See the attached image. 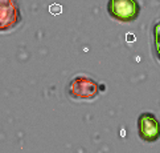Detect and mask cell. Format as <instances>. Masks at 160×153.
Listing matches in <instances>:
<instances>
[{
  "mask_svg": "<svg viewBox=\"0 0 160 153\" xmlns=\"http://www.w3.org/2000/svg\"><path fill=\"white\" fill-rule=\"evenodd\" d=\"M21 21V12L16 1L0 0V32L11 31Z\"/></svg>",
  "mask_w": 160,
  "mask_h": 153,
  "instance_id": "3957f363",
  "label": "cell"
},
{
  "mask_svg": "<svg viewBox=\"0 0 160 153\" xmlns=\"http://www.w3.org/2000/svg\"><path fill=\"white\" fill-rule=\"evenodd\" d=\"M68 93L75 100H93L99 93V85L90 77L75 76L68 85Z\"/></svg>",
  "mask_w": 160,
  "mask_h": 153,
  "instance_id": "6da1fadb",
  "label": "cell"
},
{
  "mask_svg": "<svg viewBox=\"0 0 160 153\" xmlns=\"http://www.w3.org/2000/svg\"><path fill=\"white\" fill-rule=\"evenodd\" d=\"M138 132L146 143H155L159 140V120L150 112L142 113L138 120Z\"/></svg>",
  "mask_w": 160,
  "mask_h": 153,
  "instance_id": "277c9868",
  "label": "cell"
},
{
  "mask_svg": "<svg viewBox=\"0 0 160 153\" xmlns=\"http://www.w3.org/2000/svg\"><path fill=\"white\" fill-rule=\"evenodd\" d=\"M107 11L111 18L122 23H130L139 18L140 5L135 0H110Z\"/></svg>",
  "mask_w": 160,
  "mask_h": 153,
  "instance_id": "7a4b0ae2",
  "label": "cell"
},
{
  "mask_svg": "<svg viewBox=\"0 0 160 153\" xmlns=\"http://www.w3.org/2000/svg\"><path fill=\"white\" fill-rule=\"evenodd\" d=\"M105 89H106L105 85H99V90H105Z\"/></svg>",
  "mask_w": 160,
  "mask_h": 153,
  "instance_id": "52a82bcc",
  "label": "cell"
},
{
  "mask_svg": "<svg viewBox=\"0 0 160 153\" xmlns=\"http://www.w3.org/2000/svg\"><path fill=\"white\" fill-rule=\"evenodd\" d=\"M49 12L53 15H60L62 12V7L60 4H52L50 7H49Z\"/></svg>",
  "mask_w": 160,
  "mask_h": 153,
  "instance_id": "5b68a950",
  "label": "cell"
},
{
  "mask_svg": "<svg viewBox=\"0 0 160 153\" xmlns=\"http://www.w3.org/2000/svg\"><path fill=\"white\" fill-rule=\"evenodd\" d=\"M135 40H136V37H135L134 33H127V36H126V41L127 43H132V41H135Z\"/></svg>",
  "mask_w": 160,
  "mask_h": 153,
  "instance_id": "8992f818",
  "label": "cell"
}]
</instances>
